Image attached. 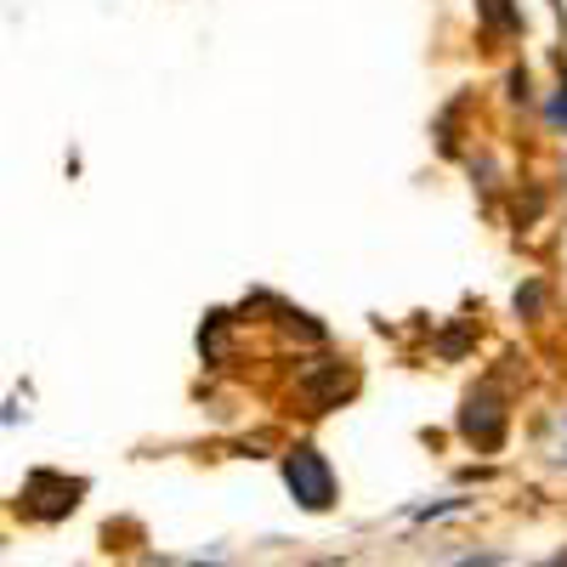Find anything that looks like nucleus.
<instances>
[{
    "mask_svg": "<svg viewBox=\"0 0 567 567\" xmlns=\"http://www.w3.org/2000/svg\"><path fill=\"white\" fill-rule=\"evenodd\" d=\"M460 567H494V556H477V561H460Z\"/></svg>",
    "mask_w": 567,
    "mask_h": 567,
    "instance_id": "obj_5",
    "label": "nucleus"
},
{
    "mask_svg": "<svg viewBox=\"0 0 567 567\" xmlns=\"http://www.w3.org/2000/svg\"><path fill=\"white\" fill-rule=\"evenodd\" d=\"M80 494H85V483H69L58 471H34L23 483V511L40 516V523H58V516H69L80 505Z\"/></svg>",
    "mask_w": 567,
    "mask_h": 567,
    "instance_id": "obj_2",
    "label": "nucleus"
},
{
    "mask_svg": "<svg viewBox=\"0 0 567 567\" xmlns=\"http://www.w3.org/2000/svg\"><path fill=\"white\" fill-rule=\"evenodd\" d=\"M284 483H290V494L307 511H323L329 499H336V471H329V460L318 449H296L290 460H284Z\"/></svg>",
    "mask_w": 567,
    "mask_h": 567,
    "instance_id": "obj_1",
    "label": "nucleus"
},
{
    "mask_svg": "<svg viewBox=\"0 0 567 567\" xmlns=\"http://www.w3.org/2000/svg\"><path fill=\"white\" fill-rule=\"evenodd\" d=\"M556 432H561V460H567V414L556 420Z\"/></svg>",
    "mask_w": 567,
    "mask_h": 567,
    "instance_id": "obj_4",
    "label": "nucleus"
},
{
    "mask_svg": "<svg viewBox=\"0 0 567 567\" xmlns=\"http://www.w3.org/2000/svg\"><path fill=\"white\" fill-rule=\"evenodd\" d=\"M545 567H567V550H561V556H550V561H545Z\"/></svg>",
    "mask_w": 567,
    "mask_h": 567,
    "instance_id": "obj_6",
    "label": "nucleus"
},
{
    "mask_svg": "<svg viewBox=\"0 0 567 567\" xmlns=\"http://www.w3.org/2000/svg\"><path fill=\"white\" fill-rule=\"evenodd\" d=\"M460 432L477 443V449H494V443H499V432H505V409H499V398H494L488 386L465 398V409H460Z\"/></svg>",
    "mask_w": 567,
    "mask_h": 567,
    "instance_id": "obj_3",
    "label": "nucleus"
}]
</instances>
